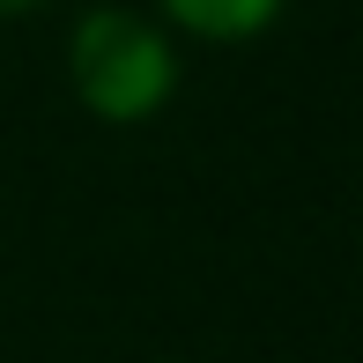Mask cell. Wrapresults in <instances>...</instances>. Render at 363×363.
<instances>
[{
    "mask_svg": "<svg viewBox=\"0 0 363 363\" xmlns=\"http://www.w3.org/2000/svg\"><path fill=\"white\" fill-rule=\"evenodd\" d=\"M171 8L186 15V23H201V30H252L274 0H171Z\"/></svg>",
    "mask_w": 363,
    "mask_h": 363,
    "instance_id": "obj_2",
    "label": "cell"
},
{
    "mask_svg": "<svg viewBox=\"0 0 363 363\" xmlns=\"http://www.w3.org/2000/svg\"><path fill=\"white\" fill-rule=\"evenodd\" d=\"M74 74H82V96L111 119H134L163 96V52L141 23L126 15H96L82 23V45H74Z\"/></svg>",
    "mask_w": 363,
    "mask_h": 363,
    "instance_id": "obj_1",
    "label": "cell"
}]
</instances>
